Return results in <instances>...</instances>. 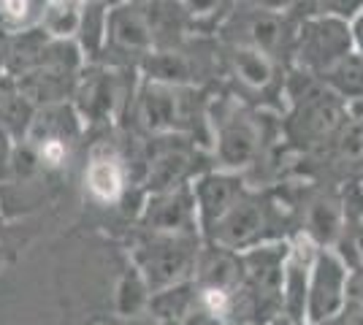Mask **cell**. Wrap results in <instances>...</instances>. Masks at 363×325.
Returning <instances> with one entry per match:
<instances>
[{"instance_id":"obj_13","label":"cell","mask_w":363,"mask_h":325,"mask_svg":"<svg viewBox=\"0 0 363 325\" xmlns=\"http://www.w3.org/2000/svg\"><path fill=\"white\" fill-rule=\"evenodd\" d=\"M138 228L144 233H198L201 236L190 182L157 190V193H144V201L138 206Z\"/></svg>"},{"instance_id":"obj_5","label":"cell","mask_w":363,"mask_h":325,"mask_svg":"<svg viewBox=\"0 0 363 325\" xmlns=\"http://www.w3.org/2000/svg\"><path fill=\"white\" fill-rule=\"evenodd\" d=\"M296 25H298V16L293 14L263 11V8H250V6L236 3L230 16L220 25L217 38L228 41V44H244V47L260 49L288 68Z\"/></svg>"},{"instance_id":"obj_31","label":"cell","mask_w":363,"mask_h":325,"mask_svg":"<svg viewBox=\"0 0 363 325\" xmlns=\"http://www.w3.org/2000/svg\"><path fill=\"white\" fill-rule=\"evenodd\" d=\"M104 325H157V323L144 312V314H133V317H117L114 314L111 320H104Z\"/></svg>"},{"instance_id":"obj_4","label":"cell","mask_w":363,"mask_h":325,"mask_svg":"<svg viewBox=\"0 0 363 325\" xmlns=\"http://www.w3.org/2000/svg\"><path fill=\"white\" fill-rule=\"evenodd\" d=\"M345 120H347V103L336 98L328 87H323L320 93L288 106L285 117L279 120V127L285 144L296 152L318 155L331 144Z\"/></svg>"},{"instance_id":"obj_20","label":"cell","mask_w":363,"mask_h":325,"mask_svg":"<svg viewBox=\"0 0 363 325\" xmlns=\"http://www.w3.org/2000/svg\"><path fill=\"white\" fill-rule=\"evenodd\" d=\"M108 6H111L108 0H82V14H79V28H76L74 38L87 62H95L104 57Z\"/></svg>"},{"instance_id":"obj_27","label":"cell","mask_w":363,"mask_h":325,"mask_svg":"<svg viewBox=\"0 0 363 325\" xmlns=\"http://www.w3.org/2000/svg\"><path fill=\"white\" fill-rule=\"evenodd\" d=\"M350 304H363V263L350 268Z\"/></svg>"},{"instance_id":"obj_8","label":"cell","mask_w":363,"mask_h":325,"mask_svg":"<svg viewBox=\"0 0 363 325\" xmlns=\"http://www.w3.org/2000/svg\"><path fill=\"white\" fill-rule=\"evenodd\" d=\"M350 268L336 247H320L306 282L303 325H318L339 317L350 304Z\"/></svg>"},{"instance_id":"obj_28","label":"cell","mask_w":363,"mask_h":325,"mask_svg":"<svg viewBox=\"0 0 363 325\" xmlns=\"http://www.w3.org/2000/svg\"><path fill=\"white\" fill-rule=\"evenodd\" d=\"M242 6L250 8H263V11H279V14H290V0H239Z\"/></svg>"},{"instance_id":"obj_2","label":"cell","mask_w":363,"mask_h":325,"mask_svg":"<svg viewBox=\"0 0 363 325\" xmlns=\"http://www.w3.org/2000/svg\"><path fill=\"white\" fill-rule=\"evenodd\" d=\"M212 157L217 169L247 173L263 160L266 152V120L250 103L233 95L209 101Z\"/></svg>"},{"instance_id":"obj_33","label":"cell","mask_w":363,"mask_h":325,"mask_svg":"<svg viewBox=\"0 0 363 325\" xmlns=\"http://www.w3.org/2000/svg\"><path fill=\"white\" fill-rule=\"evenodd\" d=\"M345 320H347V325H363V304H347Z\"/></svg>"},{"instance_id":"obj_7","label":"cell","mask_w":363,"mask_h":325,"mask_svg":"<svg viewBox=\"0 0 363 325\" xmlns=\"http://www.w3.org/2000/svg\"><path fill=\"white\" fill-rule=\"evenodd\" d=\"M220 76H225L233 84L239 98L266 101L282 98L285 65L260 49L220 41Z\"/></svg>"},{"instance_id":"obj_9","label":"cell","mask_w":363,"mask_h":325,"mask_svg":"<svg viewBox=\"0 0 363 325\" xmlns=\"http://www.w3.org/2000/svg\"><path fill=\"white\" fill-rule=\"evenodd\" d=\"M288 239H269L242 252L244 287L252 293L260 314V325H266L282 312V277H285Z\"/></svg>"},{"instance_id":"obj_17","label":"cell","mask_w":363,"mask_h":325,"mask_svg":"<svg viewBox=\"0 0 363 325\" xmlns=\"http://www.w3.org/2000/svg\"><path fill=\"white\" fill-rule=\"evenodd\" d=\"M193 282L198 287H220V290H236L244 282L242 252L220 247L212 241H203L196 261Z\"/></svg>"},{"instance_id":"obj_23","label":"cell","mask_w":363,"mask_h":325,"mask_svg":"<svg viewBox=\"0 0 363 325\" xmlns=\"http://www.w3.org/2000/svg\"><path fill=\"white\" fill-rule=\"evenodd\" d=\"M150 287L144 277L138 274V268L130 263L125 268V274L117 282V293H114V314L117 317H133V314H144L147 304H150Z\"/></svg>"},{"instance_id":"obj_6","label":"cell","mask_w":363,"mask_h":325,"mask_svg":"<svg viewBox=\"0 0 363 325\" xmlns=\"http://www.w3.org/2000/svg\"><path fill=\"white\" fill-rule=\"evenodd\" d=\"M352 52V33L347 19H336L328 14L301 16L293 35L290 65L303 68L309 74H323L339 57Z\"/></svg>"},{"instance_id":"obj_30","label":"cell","mask_w":363,"mask_h":325,"mask_svg":"<svg viewBox=\"0 0 363 325\" xmlns=\"http://www.w3.org/2000/svg\"><path fill=\"white\" fill-rule=\"evenodd\" d=\"M182 325H225V323H223V320H217V317H212L209 312H203L201 307H196V309L190 312V317H187Z\"/></svg>"},{"instance_id":"obj_24","label":"cell","mask_w":363,"mask_h":325,"mask_svg":"<svg viewBox=\"0 0 363 325\" xmlns=\"http://www.w3.org/2000/svg\"><path fill=\"white\" fill-rule=\"evenodd\" d=\"M49 0H0V33L14 35V33L38 28Z\"/></svg>"},{"instance_id":"obj_26","label":"cell","mask_w":363,"mask_h":325,"mask_svg":"<svg viewBox=\"0 0 363 325\" xmlns=\"http://www.w3.org/2000/svg\"><path fill=\"white\" fill-rule=\"evenodd\" d=\"M363 11V0H318V11L315 14H328L336 19H352Z\"/></svg>"},{"instance_id":"obj_29","label":"cell","mask_w":363,"mask_h":325,"mask_svg":"<svg viewBox=\"0 0 363 325\" xmlns=\"http://www.w3.org/2000/svg\"><path fill=\"white\" fill-rule=\"evenodd\" d=\"M350 33H352V52L363 57V11L350 19Z\"/></svg>"},{"instance_id":"obj_18","label":"cell","mask_w":363,"mask_h":325,"mask_svg":"<svg viewBox=\"0 0 363 325\" xmlns=\"http://www.w3.org/2000/svg\"><path fill=\"white\" fill-rule=\"evenodd\" d=\"M76 79H79V71L55 68V65H38V68H33L22 76H14V84L16 90L38 108L49 106V103L71 101Z\"/></svg>"},{"instance_id":"obj_32","label":"cell","mask_w":363,"mask_h":325,"mask_svg":"<svg viewBox=\"0 0 363 325\" xmlns=\"http://www.w3.org/2000/svg\"><path fill=\"white\" fill-rule=\"evenodd\" d=\"M318 11V0H290V14L293 16H309Z\"/></svg>"},{"instance_id":"obj_21","label":"cell","mask_w":363,"mask_h":325,"mask_svg":"<svg viewBox=\"0 0 363 325\" xmlns=\"http://www.w3.org/2000/svg\"><path fill=\"white\" fill-rule=\"evenodd\" d=\"M320 79L345 103H350V101H363V57L358 52H350L345 57H339L331 68H325L320 74Z\"/></svg>"},{"instance_id":"obj_19","label":"cell","mask_w":363,"mask_h":325,"mask_svg":"<svg viewBox=\"0 0 363 325\" xmlns=\"http://www.w3.org/2000/svg\"><path fill=\"white\" fill-rule=\"evenodd\" d=\"M196 307L198 285L193 279H187V282H177V285H168L160 290H152L147 314L157 325H182Z\"/></svg>"},{"instance_id":"obj_1","label":"cell","mask_w":363,"mask_h":325,"mask_svg":"<svg viewBox=\"0 0 363 325\" xmlns=\"http://www.w3.org/2000/svg\"><path fill=\"white\" fill-rule=\"evenodd\" d=\"M130 122L144 136H187L201 147H212L209 98L196 84H166L141 76Z\"/></svg>"},{"instance_id":"obj_11","label":"cell","mask_w":363,"mask_h":325,"mask_svg":"<svg viewBox=\"0 0 363 325\" xmlns=\"http://www.w3.org/2000/svg\"><path fill=\"white\" fill-rule=\"evenodd\" d=\"M155 49L152 28L138 0H117L108 6V28L104 62L114 65H138L144 55Z\"/></svg>"},{"instance_id":"obj_15","label":"cell","mask_w":363,"mask_h":325,"mask_svg":"<svg viewBox=\"0 0 363 325\" xmlns=\"http://www.w3.org/2000/svg\"><path fill=\"white\" fill-rule=\"evenodd\" d=\"M303 231L320 247H336L345 233V209L342 193L336 190H318L301 203V225Z\"/></svg>"},{"instance_id":"obj_16","label":"cell","mask_w":363,"mask_h":325,"mask_svg":"<svg viewBox=\"0 0 363 325\" xmlns=\"http://www.w3.org/2000/svg\"><path fill=\"white\" fill-rule=\"evenodd\" d=\"M318 155L325 157V166L339 179H345V182L363 179V117L347 114L339 133Z\"/></svg>"},{"instance_id":"obj_14","label":"cell","mask_w":363,"mask_h":325,"mask_svg":"<svg viewBox=\"0 0 363 325\" xmlns=\"http://www.w3.org/2000/svg\"><path fill=\"white\" fill-rule=\"evenodd\" d=\"M193 187V198H196L198 225H201V236L212 228L220 217L225 215L233 203L242 198L250 190L247 185V173L228 169H206L201 171L196 179L190 182Z\"/></svg>"},{"instance_id":"obj_3","label":"cell","mask_w":363,"mask_h":325,"mask_svg":"<svg viewBox=\"0 0 363 325\" xmlns=\"http://www.w3.org/2000/svg\"><path fill=\"white\" fill-rule=\"evenodd\" d=\"M201 244L203 236L198 233H144V239L130 249V263L150 290H160L193 279Z\"/></svg>"},{"instance_id":"obj_12","label":"cell","mask_w":363,"mask_h":325,"mask_svg":"<svg viewBox=\"0 0 363 325\" xmlns=\"http://www.w3.org/2000/svg\"><path fill=\"white\" fill-rule=\"evenodd\" d=\"M82 185H84V195L95 206H117L128 198L133 179L117 141L92 144L84 163V173H82Z\"/></svg>"},{"instance_id":"obj_22","label":"cell","mask_w":363,"mask_h":325,"mask_svg":"<svg viewBox=\"0 0 363 325\" xmlns=\"http://www.w3.org/2000/svg\"><path fill=\"white\" fill-rule=\"evenodd\" d=\"M190 19V28L198 35H217L239 0H177Z\"/></svg>"},{"instance_id":"obj_35","label":"cell","mask_w":363,"mask_h":325,"mask_svg":"<svg viewBox=\"0 0 363 325\" xmlns=\"http://www.w3.org/2000/svg\"><path fill=\"white\" fill-rule=\"evenodd\" d=\"M318 325H347V320H345V312L339 314V317H331V320H323V323Z\"/></svg>"},{"instance_id":"obj_34","label":"cell","mask_w":363,"mask_h":325,"mask_svg":"<svg viewBox=\"0 0 363 325\" xmlns=\"http://www.w3.org/2000/svg\"><path fill=\"white\" fill-rule=\"evenodd\" d=\"M266 325H296V323L290 320L288 314H277V317H274V320H269Z\"/></svg>"},{"instance_id":"obj_25","label":"cell","mask_w":363,"mask_h":325,"mask_svg":"<svg viewBox=\"0 0 363 325\" xmlns=\"http://www.w3.org/2000/svg\"><path fill=\"white\" fill-rule=\"evenodd\" d=\"M33 114H35V106L16 87L0 101V127L14 141H22L28 136Z\"/></svg>"},{"instance_id":"obj_10","label":"cell","mask_w":363,"mask_h":325,"mask_svg":"<svg viewBox=\"0 0 363 325\" xmlns=\"http://www.w3.org/2000/svg\"><path fill=\"white\" fill-rule=\"evenodd\" d=\"M201 144L187 136H147V173L144 193H157L168 187H179L193 182L198 173L196 155Z\"/></svg>"}]
</instances>
